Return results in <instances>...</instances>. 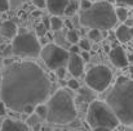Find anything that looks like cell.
Masks as SVG:
<instances>
[{
  "label": "cell",
  "mask_w": 133,
  "mask_h": 131,
  "mask_svg": "<svg viewBox=\"0 0 133 131\" xmlns=\"http://www.w3.org/2000/svg\"><path fill=\"white\" fill-rule=\"evenodd\" d=\"M78 8H79V4L76 1H69V5H67V8L65 10V14L66 16H74L76 13Z\"/></svg>",
  "instance_id": "18"
},
{
  "label": "cell",
  "mask_w": 133,
  "mask_h": 131,
  "mask_svg": "<svg viewBox=\"0 0 133 131\" xmlns=\"http://www.w3.org/2000/svg\"><path fill=\"white\" fill-rule=\"evenodd\" d=\"M115 36L120 43H128L132 39L131 32H129V27H127L125 25H122V26L118 27V30L115 32Z\"/></svg>",
  "instance_id": "14"
},
{
  "label": "cell",
  "mask_w": 133,
  "mask_h": 131,
  "mask_svg": "<svg viewBox=\"0 0 133 131\" xmlns=\"http://www.w3.org/2000/svg\"><path fill=\"white\" fill-rule=\"evenodd\" d=\"M79 49H80V48H79L78 45H72L71 49H70V50H71V54H78V53H79Z\"/></svg>",
  "instance_id": "33"
},
{
  "label": "cell",
  "mask_w": 133,
  "mask_h": 131,
  "mask_svg": "<svg viewBox=\"0 0 133 131\" xmlns=\"http://www.w3.org/2000/svg\"><path fill=\"white\" fill-rule=\"evenodd\" d=\"M89 1H94V0H89Z\"/></svg>",
  "instance_id": "40"
},
{
  "label": "cell",
  "mask_w": 133,
  "mask_h": 131,
  "mask_svg": "<svg viewBox=\"0 0 133 131\" xmlns=\"http://www.w3.org/2000/svg\"><path fill=\"white\" fill-rule=\"evenodd\" d=\"M112 73L106 66H94L85 75V82L93 91H103L110 86Z\"/></svg>",
  "instance_id": "8"
},
{
  "label": "cell",
  "mask_w": 133,
  "mask_h": 131,
  "mask_svg": "<svg viewBox=\"0 0 133 131\" xmlns=\"http://www.w3.org/2000/svg\"><path fill=\"white\" fill-rule=\"evenodd\" d=\"M46 120L50 124L66 125L76 118V107L71 93L66 89L58 90L52 95L46 104Z\"/></svg>",
  "instance_id": "3"
},
{
  "label": "cell",
  "mask_w": 133,
  "mask_h": 131,
  "mask_svg": "<svg viewBox=\"0 0 133 131\" xmlns=\"http://www.w3.org/2000/svg\"><path fill=\"white\" fill-rule=\"evenodd\" d=\"M9 8H10L9 0H0V13H4V12H6Z\"/></svg>",
  "instance_id": "23"
},
{
  "label": "cell",
  "mask_w": 133,
  "mask_h": 131,
  "mask_svg": "<svg viewBox=\"0 0 133 131\" xmlns=\"http://www.w3.org/2000/svg\"><path fill=\"white\" fill-rule=\"evenodd\" d=\"M0 131H30L29 126L21 121H16V120H5L1 125Z\"/></svg>",
  "instance_id": "12"
},
{
  "label": "cell",
  "mask_w": 133,
  "mask_h": 131,
  "mask_svg": "<svg viewBox=\"0 0 133 131\" xmlns=\"http://www.w3.org/2000/svg\"><path fill=\"white\" fill-rule=\"evenodd\" d=\"M40 55H42V59L44 60L45 66L49 70L56 71L67 64L70 53L56 44H46L42 49Z\"/></svg>",
  "instance_id": "7"
},
{
  "label": "cell",
  "mask_w": 133,
  "mask_h": 131,
  "mask_svg": "<svg viewBox=\"0 0 133 131\" xmlns=\"http://www.w3.org/2000/svg\"><path fill=\"white\" fill-rule=\"evenodd\" d=\"M106 104L119 122L133 125V80L124 76L119 77L106 98Z\"/></svg>",
  "instance_id": "2"
},
{
  "label": "cell",
  "mask_w": 133,
  "mask_h": 131,
  "mask_svg": "<svg viewBox=\"0 0 133 131\" xmlns=\"http://www.w3.org/2000/svg\"><path fill=\"white\" fill-rule=\"evenodd\" d=\"M87 122L93 129L97 127H107V129H115L119 125V120L111 111V108L102 102L93 100L89 104L88 112H87Z\"/></svg>",
  "instance_id": "5"
},
{
  "label": "cell",
  "mask_w": 133,
  "mask_h": 131,
  "mask_svg": "<svg viewBox=\"0 0 133 131\" xmlns=\"http://www.w3.org/2000/svg\"><path fill=\"white\" fill-rule=\"evenodd\" d=\"M93 131H112V130L107 129V127H97V129H93Z\"/></svg>",
  "instance_id": "34"
},
{
  "label": "cell",
  "mask_w": 133,
  "mask_h": 131,
  "mask_svg": "<svg viewBox=\"0 0 133 131\" xmlns=\"http://www.w3.org/2000/svg\"><path fill=\"white\" fill-rule=\"evenodd\" d=\"M110 60L112 62L115 67H119V68H124L128 66V57L125 55L124 50L120 46H115L110 51Z\"/></svg>",
  "instance_id": "10"
},
{
  "label": "cell",
  "mask_w": 133,
  "mask_h": 131,
  "mask_svg": "<svg viewBox=\"0 0 133 131\" xmlns=\"http://www.w3.org/2000/svg\"><path fill=\"white\" fill-rule=\"evenodd\" d=\"M5 111H6V107L3 102H0V116H4L5 114Z\"/></svg>",
  "instance_id": "31"
},
{
  "label": "cell",
  "mask_w": 133,
  "mask_h": 131,
  "mask_svg": "<svg viewBox=\"0 0 133 131\" xmlns=\"http://www.w3.org/2000/svg\"><path fill=\"white\" fill-rule=\"evenodd\" d=\"M124 25L127 26V27H133V18H127L125 21H124Z\"/></svg>",
  "instance_id": "32"
},
{
  "label": "cell",
  "mask_w": 133,
  "mask_h": 131,
  "mask_svg": "<svg viewBox=\"0 0 133 131\" xmlns=\"http://www.w3.org/2000/svg\"><path fill=\"white\" fill-rule=\"evenodd\" d=\"M67 85H69L70 89H72V90H78V89H79V84H78L76 80H70V81L67 82Z\"/></svg>",
  "instance_id": "30"
},
{
  "label": "cell",
  "mask_w": 133,
  "mask_h": 131,
  "mask_svg": "<svg viewBox=\"0 0 133 131\" xmlns=\"http://www.w3.org/2000/svg\"><path fill=\"white\" fill-rule=\"evenodd\" d=\"M80 95H82V98H83L84 100H87V102H90V100L94 99V93L92 91V89H87V87L80 89Z\"/></svg>",
  "instance_id": "17"
},
{
  "label": "cell",
  "mask_w": 133,
  "mask_h": 131,
  "mask_svg": "<svg viewBox=\"0 0 133 131\" xmlns=\"http://www.w3.org/2000/svg\"><path fill=\"white\" fill-rule=\"evenodd\" d=\"M67 66H69V70L74 77H79L83 75L84 63H83V58L80 57V54H70Z\"/></svg>",
  "instance_id": "9"
},
{
  "label": "cell",
  "mask_w": 133,
  "mask_h": 131,
  "mask_svg": "<svg viewBox=\"0 0 133 131\" xmlns=\"http://www.w3.org/2000/svg\"><path fill=\"white\" fill-rule=\"evenodd\" d=\"M129 32H131V36L133 37V27H131V28H129Z\"/></svg>",
  "instance_id": "36"
},
{
  "label": "cell",
  "mask_w": 133,
  "mask_h": 131,
  "mask_svg": "<svg viewBox=\"0 0 133 131\" xmlns=\"http://www.w3.org/2000/svg\"><path fill=\"white\" fill-rule=\"evenodd\" d=\"M42 46L39 40L32 34H19L13 39L12 43V53L23 58H35L40 54Z\"/></svg>",
  "instance_id": "6"
},
{
  "label": "cell",
  "mask_w": 133,
  "mask_h": 131,
  "mask_svg": "<svg viewBox=\"0 0 133 131\" xmlns=\"http://www.w3.org/2000/svg\"><path fill=\"white\" fill-rule=\"evenodd\" d=\"M32 3L38 9H43L46 6V0H32Z\"/></svg>",
  "instance_id": "26"
},
{
  "label": "cell",
  "mask_w": 133,
  "mask_h": 131,
  "mask_svg": "<svg viewBox=\"0 0 133 131\" xmlns=\"http://www.w3.org/2000/svg\"><path fill=\"white\" fill-rule=\"evenodd\" d=\"M131 75H132V79H133V66L131 67Z\"/></svg>",
  "instance_id": "38"
},
{
  "label": "cell",
  "mask_w": 133,
  "mask_h": 131,
  "mask_svg": "<svg viewBox=\"0 0 133 131\" xmlns=\"http://www.w3.org/2000/svg\"><path fill=\"white\" fill-rule=\"evenodd\" d=\"M34 16H40V12H38V10H36V12H34Z\"/></svg>",
  "instance_id": "37"
},
{
  "label": "cell",
  "mask_w": 133,
  "mask_h": 131,
  "mask_svg": "<svg viewBox=\"0 0 133 131\" xmlns=\"http://www.w3.org/2000/svg\"><path fill=\"white\" fill-rule=\"evenodd\" d=\"M46 27H45L44 23H39L38 26H36V34L39 35V36H44L45 32H46Z\"/></svg>",
  "instance_id": "24"
},
{
  "label": "cell",
  "mask_w": 133,
  "mask_h": 131,
  "mask_svg": "<svg viewBox=\"0 0 133 131\" xmlns=\"http://www.w3.org/2000/svg\"><path fill=\"white\" fill-rule=\"evenodd\" d=\"M0 34L6 39H14L17 36V26L12 21H5L0 26Z\"/></svg>",
  "instance_id": "13"
},
{
  "label": "cell",
  "mask_w": 133,
  "mask_h": 131,
  "mask_svg": "<svg viewBox=\"0 0 133 131\" xmlns=\"http://www.w3.org/2000/svg\"><path fill=\"white\" fill-rule=\"evenodd\" d=\"M53 131H62V130H59V129H56V130H53Z\"/></svg>",
  "instance_id": "39"
},
{
  "label": "cell",
  "mask_w": 133,
  "mask_h": 131,
  "mask_svg": "<svg viewBox=\"0 0 133 131\" xmlns=\"http://www.w3.org/2000/svg\"><path fill=\"white\" fill-rule=\"evenodd\" d=\"M65 75H66V70L63 68V67H61V68H58V70H56V76L61 80V79H63L65 77Z\"/></svg>",
  "instance_id": "27"
},
{
  "label": "cell",
  "mask_w": 133,
  "mask_h": 131,
  "mask_svg": "<svg viewBox=\"0 0 133 131\" xmlns=\"http://www.w3.org/2000/svg\"><path fill=\"white\" fill-rule=\"evenodd\" d=\"M79 48H80V49H84L85 51H88L89 49H90L89 41L87 40V39H82V40H79Z\"/></svg>",
  "instance_id": "25"
},
{
  "label": "cell",
  "mask_w": 133,
  "mask_h": 131,
  "mask_svg": "<svg viewBox=\"0 0 133 131\" xmlns=\"http://www.w3.org/2000/svg\"><path fill=\"white\" fill-rule=\"evenodd\" d=\"M120 6L123 5H128V6H133V0H115Z\"/></svg>",
  "instance_id": "29"
},
{
  "label": "cell",
  "mask_w": 133,
  "mask_h": 131,
  "mask_svg": "<svg viewBox=\"0 0 133 131\" xmlns=\"http://www.w3.org/2000/svg\"><path fill=\"white\" fill-rule=\"evenodd\" d=\"M46 113H48L46 105H44V104H38L35 107V114H38L40 118H45L46 120Z\"/></svg>",
  "instance_id": "21"
},
{
  "label": "cell",
  "mask_w": 133,
  "mask_h": 131,
  "mask_svg": "<svg viewBox=\"0 0 133 131\" xmlns=\"http://www.w3.org/2000/svg\"><path fill=\"white\" fill-rule=\"evenodd\" d=\"M50 81L34 62L5 64L0 81V99L13 112L23 113L29 105L36 107L49 96Z\"/></svg>",
  "instance_id": "1"
},
{
  "label": "cell",
  "mask_w": 133,
  "mask_h": 131,
  "mask_svg": "<svg viewBox=\"0 0 133 131\" xmlns=\"http://www.w3.org/2000/svg\"><path fill=\"white\" fill-rule=\"evenodd\" d=\"M23 0H12V3H14V5H17V3L19 4V3H22Z\"/></svg>",
  "instance_id": "35"
},
{
  "label": "cell",
  "mask_w": 133,
  "mask_h": 131,
  "mask_svg": "<svg viewBox=\"0 0 133 131\" xmlns=\"http://www.w3.org/2000/svg\"><path fill=\"white\" fill-rule=\"evenodd\" d=\"M69 1L70 0H46V9L49 10L50 14L53 16H62L65 14V10L69 5Z\"/></svg>",
  "instance_id": "11"
},
{
  "label": "cell",
  "mask_w": 133,
  "mask_h": 131,
  "mask_svg": "<svg viewBox=\"0 0 133 131\" xmlns=\"http://www.w3.org/2000/svg\"><path fill=\"white\" fill-rule=\"evenodd\" d=\"M92 4H93V3L89 1V0H82V1H80V8H82V10H85V9H88Z\"/></svg>",
  "instance_id": "28"
},
{
  "label": "cell",
  "mask_w": 133,
  "mask_h": 131,
  "mask_svg": "<svg viewBox=\"0 0 133 131\" xmlns=\"http://www.w3.org/2000/svg\"><path fill=\"white\" fill-rule=\"evenodd\" d=\"M132 13H133V10H132Z\"/></svg>",
  "instance_id": "41"
},
{
  "label": "cell",
  "mask_w": 133,
  "mask_h": 131,
  "mask_svg": "<svg viewBox=\"0 0 133 131\" xmlns=\"http://www.w3.org/2000/svg\"><path fill=\"white\" fill-rule=\"evenodd\" d=\"M66 37H67V40H69V43H71L72 45H76V44L79 43V35H78V32L76 31H74V30H70L69 32H67V35H66Z\"/></svg>",
  "instance_id": "20"
},
{
  "label": "cell",
  "mask_w": 133,
  "mask_h": 131,
  "mask_svg": "<svg viewBox=\"0 0 133 131\" xmlns=\"http://www.w3.org/2000/svg\"><path fill=\"white\" fill-rule=\"evenodd\" d=\"M39 121H40V117L38 116V114H35V113H32V114H30L29 116V118H27V126L29 127H36L38 125H39Z\"/></svg>",
  "instance_id": "19"
},
{
  "label": "cell",
  "mask_w": 133,
  "mask_h": 131,
  "mask_svg": "<svg viewBox=\"0 0 133 131\" xmlns=\"http://www.w3.org/2000/svg\"><path fill=\"white\" fill-rule=\"evenodd\" d=\"M80 22L83 26L89 28L106 31L112 28L118 19L112 5L105 0H101L93 3L88 9L80 12Z\"/></svg>",
  "instance_id": "4"
},
{
  "label": "cell",
  "mask_w": 133,
  "mask_h": 131,
  "mask_svg": "<svg viewBox=\"0 0 133 131\" xmlns=\"http://www.w3.org/2000/svg\"><path fill=\"white\" fill-rule=\"evenodd\" d=\"M88 37L92 40V41H99L101 40V31L99 30H94V28H92L90 31H89L88 34Z\"/></svg>",
  "instance_id": "22"
},
{
  "label": "cell",
  "mask_w": 133,
  "mask_h": 131,
  "mask_svg": "<svg viewBox=\"0 0 133 131\" xmlns=\"http://www.w3.org/2000/svg\"><path fill=\"white\" fill-rule=\"evenodd\" d=\"M115 16H116V19H118V21L124 22V21L128 18V10H127L124 6H119V8L115 9Z\"/></svg>",
  "instance_id": "16"
},
{
  "label": "cell",
  "mask_w": 133,
  "mask_h": 131,
  "mask_svg": "<svg viewBox=\"0 0 133 131\" xmlns=\"http://www.w3.org/2000/svg\"><path fill=\"white\" fill-rule=\"evenodd\" d=\"M49 23H50V28H52L53 31H59V30L63 27V21H62L59 17H57V16H53V17L50 18Z\"/></svg>",
  "instance_id": "15"
}]
</instances>
